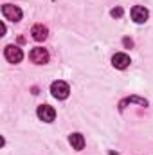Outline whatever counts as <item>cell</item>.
<instances>
[{
	"label": "cell",
	"mask_w": 153,
	"mask_h": 155,
	"mask_svg": "<svg viewBox=\"0 0 153 155\" xmlns=\"http://www.w3.org/2000/svg\"><path fill=\"white\" fill-rule=\"evenodd\" d=\"M148 16H150V13H148V9L144 5H135L132 9V20L135 24H144L148 20Z\"/></svg>",
	"instance_id": "8992f818"
},
{
	"label": "cell",
	"mask_w": 153,
	"mask_h": 155,
	"mask_svg": "<svg viewBox=\"0 0 153 155\" xmlns=\"http://www.w3.org/2000/svg\"><path fill=\"white\" fill-rule=\"evenodd\" d=\"M29 58H31V61L36 63V65H45V63L49 61V52H47V49H43V47H34V49L29 52Z\"/></svg>",
	"instance_id": "277c9868"
},
{
	"label": "cell",
	"mask_w": 153,
	"mask_h": 155,
	"mask_svg": "<svg viewBox=\"0 0 153 155\" xmlns=\"http://www.w3.org/2000/svg\"><path fill=\"white\" fill-rule=\"evenodd\" d=\"M122 45H124V47H132V45H133V41H132L130 38H124V40H122Z\"/></svg>",
	"instance_id": "8fae6325"
},
{
	"label": "cell",
	"mask_w": 153,
	"mask_h": 155,
	"mask_svg": "<svg viewBox=\"0 0 153 155\" xmlns=\"http://www.w3.org/2000/svg\"><path fill=\"white\" fill-rule=\"evenodd\" d=\"M50 92L56 99H67L69 94H70V87L65 81H54L50 85Z\"/></svg>",
	"instance_id": "7a4b0ae2"
},
{
	"label": "cell",
	"mask_w": 153,
	"mask_h": 155,
	"mask_svg": "<svg viewBox=\"0 0 153 155\" xmlns=\"http://www.w3.org/2000/svg\"><path fill=\"white\" fill-rule=\"evenodd\" d=\"M4 56H5V60H7L9 63H20V61L24 60L22 49L16 47V45H7V47L4 49Z\"/></svg>",
	"instance_id": "3957f363"
},
{
	"label": "cell",
	"mask_w": 153,
	"mask_h": 155,
	"mask_svg": "<svg viewBox=\"0 0 153 155\" xmlns=\"http://www.w3.org/2000/svg\"><path fill=\"white\" fill-rule=\"evenodd\" d=\"M122 13H124V11H122V7H115V9L110 11V15H112L114 18H121V16H122Z\"/></svg>",
	"instance_id": "30bf717a"
},
{
	"label": "cell",
	"mask_w": 153,
	"mask_h": 155,
	"mask_svg": "<svg viewBox=\"0 0 153 155\" xmlns=\"http://www.w3.org/2000/svg\"><path fill=\"white\" fill-rule=\"evenodd\" d=\"M2 15L5 20H11V22H20L22 20V9L18 5H13V4H4L2 5Z\"/></svg>",
	"instance_id": "6da1fadb"
},
{
	"label": "cell",
	"mask_w": 153,
	"mask_h": 155,
	"mask_svg": "<svg viewBox=\"0 0 153 155\" xmlns=\"http://www.w3.org/2000/svg\"><path fill=\"white\" fill-rule=\"evenodd\" d=\"M38 117L43 121V123H52L54 117H56V110L50 107V105H40L38 110H36Z\"/></svg>",
	"instance_id": "5b68a950"
},
{
	"label": "cell",
	"mask_w": 153,
	"mask_h": 155,
	"mask_svg": "<svg viewBox=\"0 0 153 155\" xmlns=\"http://www.w3.org/2000/svg\"><path fill=\"white\" fill-rule=\"evenodd\" d=\"M69 143L72 144V148L77 150V152L85 148V137H83L81 134H77V132H74V134H70V135H69Z\"/></svg>",
	"instance_id": "9c48e42d"
},
{
	"label": "cell",
	"mask_w": 153,
	"mask_h": 155,
	"mask_svg": "<svg viewBox=\"0 0 153 155\" xmlns=\"http://www.w3.org/2000/svg\"><path fill=\"white\" fill-rule=\"evenodd\" d=\"M132 61H130V56L128 54H124V52H117L114 58H112V65H114L115 69H126L128 65H130Z\"/></svg>",
	"instance_id": "52a82bcc"
},
{
	"label": "cell",
	"mask_w": 153,
	"mask_h": 155,
	"mask_svg": "<svg viewBox=\"0 0 153 155\" xmlns=\"http://www.w3.org/2000/svg\"><path fill=\"white\" fill-rule=\"evenodd\" d=\"M31 35H33V38L36 40V41H43V40L47 38L49 31H47V27H45V25L36 24V25H33V29H31Z\"/></svg>",
	"instance_id": "ba28073f"
}]
</instances>
